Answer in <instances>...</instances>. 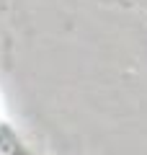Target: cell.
I'll use <instances>...</instances> for the list:
<instances>
[{"label": "cell", "mask_w": 147, "mask_h": 155, "mask_svg": "<svg viewBox=\"0 0 147 155\" xmlns=\"http://www.w3.org/2000/svg\"><path fill=\"white\" fill-rule=\"evenodd\" d=\"M0 155H31L28 147L23 145L21 134L3 119L0 122Z\"/></svg>", "instance_id": "1"}, {"label": "cell", "mask_w": 147, "mask_h": 155, "mask_svg": "<svg viewBox=\"0 0 147 155\" xmlns=\"http://www.w3.org/2000/svg\"><path fill=\"white\" fill-rule=\"evenodd\" d=\"M0 122H3V111H0Z\"/></svg>", "instance_id": "2"}]
</instances>
